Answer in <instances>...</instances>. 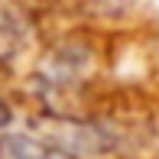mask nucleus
I'll return each mask as SVG.
<instances>
[{"label": "nucleus", "instance_id": "obj_2", "mask_svg": "<svg viewBox=\"0 0 159 159\" xmlns=\"http://www.w3.org/2000/svg\"><path fill=\"white\" fill-rule=\"evenodd\" d=\"M10 124V107H7V101L0 98V127H7Z\"/></svg>", "mask_w": 159, "mask_h": 159}, {"label": "nucleus", "instance_id": "obj_1", "mask_svg": "<svg viewBox=\"0 0 159 159\" xmlns=\"http://www.w3.org/2000/svg\"><path fill=\"white\" fill-rule=\"evenodd\" d=\"M23 42H26V23L16 16V13H10V10L0 7V65L16 59L20 49H23Z\"/></svg>", "mask_w": 159, "mask_h": 159}, {"label": "nucleus", "instance_id": "obj_3", "mask_svg": "<svg viewBox=\"0 0 159 159\" xmlns=\"http://www.w3.org/2000/svg\"><path fill=\"white\" fill-rule=\"evenodd\" d=\"M0 149H3V146H0Z\"/></svg>", "mask_w": 159, "mask_h": 159}]
</instances>
